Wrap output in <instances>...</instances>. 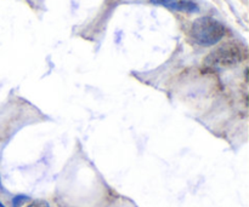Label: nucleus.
I'll list each match as a JSON object with an SVG mask.
<instances>
[{"instance_id":"1","label":"nucleus","mask_w":249,"mask_h":207,"mask_svg":"<svg viewBox=\"0 0 249 207\" xmlns=\"http://www.w3.org/2000/svg\"><path fill=\"white\" fill-rule=\"evenodd\" d=\"M192 39L202 46L218 44L225 35V28L220 22L212 17H199L192 23Z\"/></svg>"},{"instance_id":"2","label":"nucleus","mask_w":249,"mask_h":207,"mask_svg":"<svg viewBox=\"0 0 249 207\" xmlns=\"http://www.w3.org/2000/svg\"><path fill=\"white\" fill-rule=\"evenodd\" d=\"M245 52L238 44L226 43L209 53L206 63L214 67H232L242 62Z\"/></svg>"},{"instance_id":"3","label":"nucleus","mask_w":249,"mask_h":207,"mask_svg":"<svg viewBox=\"0 0 249 207\" xmlns=\"http://www.w3.org/2000/svg\"><path fill=\"white\" fill-rule=\"evenodd\" d=\"M178 11H186V12H196L198 11V6L195 2L190 0H179L177 4Z\"/></svg>"},{"instance_id":"4","label":"nucleus","mask_w":249,"mask_h":207,"mask_svg":"<svg viewBox=\"0 0 249 207\" xmlns=\"http://www.w3.org/2000/svg\"><path fill=\"white\" fill-rule=\"evenodd\" d=\"M179 0H151V2L155 5H162V6L168 7V9L177 10V4Z\"/></svg>"},{"instance_id":"5","label":"nucleus","mask_w":249,"mask_h":207,"mask_svg":"<svg viewBox=\"0 0 249 207\" xmlns=\"http://www.w3.org/2000/svg\"><path fill=\"white\" fill-rule=\"evenodd\" d=\"M28 200V198L24 195H18L16 196V198H14V200H12V205H14V207H18L21 204L26 203V201Z\"/></svg>"},{"instance_id":"6","label":"nucleus","mask_w":249,"mask_h":207,"mask_svg":"<svg viewBox=\"0 0 249 207\" xmlns=\"http://www.w3.org/2000/svg\"><path fill=\"white\" fill-rule=\"evenodd\" d=\"M27 207H50L45 201H33V203L29 204Z\"/></svg>"},{"instance_id":"7","label":"nucleus","mask_w":249,"mask_h":207,"mask_svg":"<svg viewBox=\"0 0 249 207\" xmlns=\"http://www.w3.org/2000/svg\"><path fill=\"white\" fill-rule=\"evenodd\" d=\"M0 189H2V186H1V181H0Z\"/></svg>"},{"instance_id":"8","label":"nucleus","mask_w":249,"mask_h":207,"mask_svg":"<svg viewBox=\"0 0 249 207\" xmlns=\"http://www.w3.org/2000/svg\"><path fill=\"white\" fill-rule=\"evenodd\" d=\"M0 207H5V206H4V205H2V204H1V203H0Z\"/></svg>"}]
</instances>
